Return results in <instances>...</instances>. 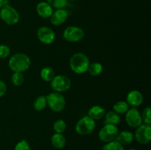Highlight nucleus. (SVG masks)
<instances>
[{
	"instance_id": "obj_7",
	"label": "nucleus",
	"mask_w": 151,
	"mask_h": 150,
	"mask_svg": "<svg viewBox=\"0 0 151 150\" xmlns=\"http://www.w3.org/2000/svg\"><path fill=\"white\" fill-rule=\"evenodd\" d=\"M51 88L55 92L63 93L67 91L72 85L71 79L66 75H55L52 80L50 82Z\"/></svg>"
},
{
	"instance_id": "obj_14",
	"label": "nucleus",
	"mask_w": 151,
	"mask_h": 150,
	"mask_svg": "<svg viewBox=\"0 0 151 150\" xmlns=\"http://www.w3.org/2000/svg\"><path fill=\"white\" fill-rule=\"evenodd\" d=\"M36 13L42 19H50L53 13V8L47 1H40L36 5Z\"/></svg>"
},
{
	"instance_id": "obj_24",
	"label": "nucleus",
	"mask_w": 151,
	"mask_h": 150,
	"mask_svg": "<svg viewBox=\"0 0 151 150\" xmlns=\"http://www.w3.org/2000/svg\"><path fill=\"white\" fill-rule=\"evenodd\" d=\"M11 82L15 86H21L24 82V76L23 73L13 72L11 76Z\"/></svg>"
},
{
	"instance_id": "obj_20",
	"label": "nucleus",
	"mask_w": 151,
	"mask_h": 150,
	"mask_svg": "<svg viewBox=\"0 0 151 150\" xmlns=\"http://www.w3.org/2000/svg\"><path fill=\"white\" fill-rule=\"evenodd\" d=\"M103 66L99 62H94V63H90L88 66L87 72L92 76H97L103 73Z\"/></svg>"
},
{
	"instance_id": "obj_10",
	"label": "nucleus",
	"mask_w": 151,
	"mask_h": 150,
	"mask_svg": "<svg viewBox=\"0 0 151 150\" xmlns=\"http://www.w3.org/2000/svg\"><path fill=\"white\" fill-rule=\"evenodd\" d=\"M125 120L130 127L135 129L143 124L141 113L137 107H131L126 112Z\"/></svg>"
},
{
	"instance_id": "obj_19",
	"label": "nucleus",
	"mask_w": 151,
	"mask_h": 150,
	"mask_svg": "<svg viewBox=\"0 0 151 150\" xmlns=\"http://www.w3.org/2000/svg\"><path fill=\"white\" fill-rule=\"evenodd\" d=\"M40 76L43 81L46 82H50L55 76V72L54 69L50 66H45L41 69L40 71Z\"/></svg>"
},
{
	"instance_id": "obj_18",
	"label": "nucleus",
	"mask_w": 151,
	"mask_h": 150,
	"mask_svg": "<svg viewBox=\"0 0 151 150\" xmlns=\"http://www.w3.org/2000/svg\"><path fill=\"white\" fill-rule=\"evenodd\" d=\"M121 122V117L119 114L113 110L106 113L104 116V124H112L117 126Z\"/></svg>"
},
{
	"instance_id": "obj_13",
	"label": "nucleus",
	"mask_w": 151,
	"mask_h": 150,
	"mask_svg": "<svg viewBox=\"0 0 151 150\" xmlns=\"http://www.w3.org/2000/svg\"><path fill=\"white\" fill-rule=\"evenodd\" d=\"M144 101L143 95L139 91L133 90L128 94L126 96V102L132 107H137L142 105Z\"/></svg>"
},
{
	"instance_id": "obj_6",
	"label": "nucleus",
	"mask_w": 151,
	"mask_h": 150,
	"mask_svg": "<svg viewBox=\"0 0 151 150\" xmlns=\"http://www.w3.org/2000/svg\"><path fill=\"white\" fill-rule=\"evenodd\" d=\"M85 36L84 30L80 26H69L63 30V37L69 43H78L82 41Z\"/></svg>"
},
{
	"instance_id": "obj_2",
	"label": "nucleus",
	"mask_w": 151,
	"mask_h": 150,
	"mask_svg": "<svg viewBox=\"0 0 151 150\" xmlns=\"http://www.w3.org/2000/svg\"><path fill=\"white\" fill-rule=\"evenodd\" d=\"M90 60L88 56L83 52H76L69 59L70 69L77 74H83L87 71Z\"/></svg>"
},
{
	"instance_id": "obj_33",
	"label": "nucleus",
	"mask_w": 151,
	"mask_h": 150,
	"mask_svg": "<svg viewBox=\"0 0 151 150\" xmlns=\"http://www.w3.org/2000/svg\"><path fill=\"white\" fill-rule=\"evenodd\" d=\"M69 1H76V0H69Z\"/></svg>"
},
{
	"instance_id": "obj_11",
	"label": "nucleus",
	"mask_w": 151,
	"mask_h": 150,
	"mask_svg": "<svg viewBox=\"0 0 151 150\" xmlns=\"http://www.w3.org/2000/svg\"><path fill=\"white\" fill-rule=\"evenodd\" d=\"M37 38L40 42L44 44L50 45L55 40V33L49 26H42L37 29Z\"/></svg>"
},
{
	"instance_id": "obj_12",
	"label": "nucleus",
	"mask_w": 151,
	"mask_h": 150,
	"mask_svg": "<svg viewBox=\"0 0 151 150\" xmlns=\"http://www.w3.org/2000/svg\"><path fill=\"white\" fill-rule=\"evenodd\" d=\"M69 17V13L65 9H57L53 11L52 16L50 17V23L53 26H60L66 22Z\"/></svg>"
},
{
	"instance_id": "obj_4",
	"label": "nucleus",
	"mask_w": 151,
	"mask_h": 150,
	"mask_svg": "<svg viewBox=\"0 0 151 150\" xmlns=\"http://www.w3.org/2000/svg\"><path fill=\"white\" fill-rule=\"evenodd\" d=\"M0 19L8 25H15L20 21L19 12L11 5H4L0 10Z\"/></svg>"
},
{
	"instance_id": "obj_26",
	"label": "nucleus",
	"mask_w": 151,
	"mask_h": 150,
	"mask_svg": "<svg viewBox=\"0 0 151 150\" xmlns=\"http://www.w3.org/2000/svg\"><path fill=\"white\" fill-rule=\"evenodd\" d=\"M101 150H125L124 146L121 145L117 141H113L111 142L106 143Z\"/></svg>"
},
{
	"instance_id": "obj_1",
	"label": "nucleus",
	"mask_w": 151,
	"mask_h": 150,
	"mask_svg": "<svg viewBox=\"0 0 151 150\" xmlns=\"http://www.w3.org/2000/svg\"><path fill=\"white\" fill-rule=\"evenodd\" d=\"M31 65V60L27 54L18 52L13 54L8 61V66L13 72L23 73L29 69Z\"/></svg>"
},
{
	"instance_id": "obj_23",
	"label": "nucleus",
	"mask_w": 151,
	"mask_h": 150,
	"mask_svg": "<svg viewBox=\"0 0 151 150\" xmlns=\"http://www.w3.org/2000/svg\"><path fill=\"white\" fill-rule=\"evenodd\" d=\"M66 128H67V124L63 119L56 120L53 124V129L56 133L63 134L66 131Z\"/></svg>"
},
{
	"instance_id": "obj_5",
	"label": "nucleus",
	"mask_w": 151,
	"mask_h": 150,
	"mask_svg": "<svg viewBox=\"0 0 151 150\" xmlns=\"http://www.w3.org/2000/svg\"><path fill=\"white\" fill-rule=\"evenodd\" d=\"M96 128V122L88 116L81 118L75 125V131L80 135H88L94 132Z\"/></svg>"
},
{
	"instance_id": "obj_29",
	"label": "nucleus",
	"mask_w": 151,
	"mask_h": 150,
	"mask_svg": "<svg viewBox=\"0 0 151 150\" xmlns=\"http://www.w3.org/2000/svg\"><path fill=\"white\" fill-rule=\"evenodd\" d=\"M10 49L5 44L0 45V59H5L10 56Z\"/></svg>"
},
{
	"instance_id": "obj_8",
	"label": "nucleus",
	"mask_w": 151,
	"mask_h": 150,
	"mask_svg": "<svg viewBox=\"0 0 151 150\" xmlns=\"http://www.w3.org/2000/svg\"><path fill=\"white\" fill-rule=\"evenodd\" d=\"M119 133V128L116 125L104 124L98 133V138L102 142L109 143L115 141Z\"/></svg>"
},
{
	"instance_id": "obj_32",
	"label": "nucleus",
	"mask_w": 151,
	"mask_h": 150,
	"mask_svg": "<svg viewBox=\"0 0 151 150\" xmlns=\"http://www.w3.org/2000/svg\"><path fill=\"white\" fill-rule=\"evenodd\" d=\"M128 150H138V149H130Z\"/></svg>"
},
{
	"instance_id": "obj_3",
	"label": "nucleus",
	"mask_w": 151,
	"mask_h": 150,
	"mask_svg": "<svg viewBox=\"0 0 151 150\" xmlns=\"http://www.w3.org/2000/svg\"><path fill=\"white\" fill-rule=\"evenodd\" d=\"M47 106L55 113H60L66 106V99L61 93L52 92L46 96Z\"/></svg>"
},
{
	"instance_id": "obj_9",
	"label": "nucleus",
	"mask_w": 151,
	"mask_h": 150,
	"mask_svg": "<svg viewBox=\"0 0 151 150\" xmlns=\"http://www.w3.org/2000/svg\"><path fill=\"white\" fill-rule=\"evenodd\" d=\"M136 141L140 144H147L151 141V125L142 124L136 128L134 135Z\"/></svg>"
},
{
	"instance_id": "obj_15",
	"label": "nucleus",
	"mask_w": 151,
	"mask_h": 150,
	"mask_svg": "<svg viewBox=\"0 0 151 150\" xmlns=\"http://www.w3.org/2000/svg\"><path fill=\"white\" fill-rule=\"evenodd\" d=\"M134 136L132 132L128 130H123L118 133L115 141L122 146L129 145L134 141Z\"/></svg>"
},
{
	"instance_id": "obj_21",
	"label": "nucleus",
	"mask_w": 151,
	"mask_h": 150,
	"mask_svg": "<svg viewBox=\"0 0 151 150\" xmlns=\"http://www.w3.org/2000/svg\"><path fill=\"white\" fill-rule=\"evenodd\" d=\"M47 107V101L46 96H39L33 101V108L38 112L43 111Z\"/></svg>"
},
{
	"instance_id": "obj_16",
	"label": "nucleus",
	"mask_w": 151,
	"mask_h": 150,
	"mask_svg": "<svg viewBox=\"0 0 151 150\" xmlns=\"http://www.w3.org/2000/svg\"><path fill=\"white\" fill-rule=\"evenodd\" d=\"M106 109L100 105H94L89 108L88 111V116L93 120L97 121L103 119L106 114Z\"/></svg>"
},
{
	"instance_id": "obj_31",
	"label": "nucleus",
	"mask_w": 151,
	"mask_h": 150,
	"mask_svg": "<svg viewBox=\"0 0 151 150\" xmlns=\"http://www.w3.org/2000/svg\"><path fill=\"white\" fill-rule=\"evenodd\" d=\"M4 2H5V0H0V10L4 6Z\"/></svg>"
},
{
	"instance_id": "obj_27",
	"label": "nucleus",
	"mask_w": 151,
	"mask_h": 150,
	"mask_svg": "<svg viewBox=\"0 0 151 150\" xmlns=\"http://www.w3.org/2000/svg\"><path fill=\"white\" fill-rule=\"evenodd\" d=\"M142 123L145 124L151 125V108L150 107H147L143 110L141 113Z\"/></svg>"
},
{
	"instance_id": "obj_25",
	"label": "nucleus",
	"mask_w": 151,
	"mask_h": 150,
	"mask_svg": "<svg viewBox=\"0 0 151 150\" xmlns=\"http://www.w3.org/2000/svg\"><path fill=\"white\" fill-rule=\"evenodd\" d=\"M47 2L52 8L65 9L68 4V0H47Z\"/></svg>"
},
{
	"instance_id": "obj_17",
	"label": "nucleus",
	"mask_w": 151,
	"mask_h": 150,
	"mask_svg": "<svg viewBox=\"0 0 151 150\" xmlns=\"http://www.w3.org/2000/svg\"><path fill=\"white\" fill-rule=\"evenodd\" d=\"M51 144L55 149H62L65 147L66 140L64 135L61 133H55L51 137Z\"/></svg>"
},
{
	"instance_id": "obj_30",
	"label": "nucleus",
	"mask_w": 151,
	"mask_h": 150,
	"mask_svg": "<svg viewBox=\"0 0 151 150\" xmlns=\"http://www.w3.org/2000/svg\"><path fill=\"white\" fill-rule=\"evenodd\" d=\"M6 91H7V85L4 81L0 79V98H1L5 94Z\"/></svg>"
},
{
	"instance_id": "obj_22",
	"label": "nucleus",
	"mask_w": 151,
	"mask_h": 150,
	"mask_svg": "<svg viewBox=\"0 0 151 150\" xmlns=\"http://www.w3.org/2000/svg\"><path fill=\"white\" fill-rule=\"evenodd\" d=\"M129 109L130 106L126 101H118L113 105V111L119 115L125 114Z\"/></svg>"
},
{
	"instance_id": "obj_28",
	"label": "nucleus",
	"mask_w": 151,
	"mask_h": 150,
	"mask_svg": "<svg viewBox=\"0 0 151 150\" xmlns=\"http://www.w3.org/2000/svg\"><path fill=\"white\" fill-rule=\"evenodd\" d=\"M14 150H31L29 143L24 139L21 140L15 146Z\"/></svg>"
}]
</instances>
